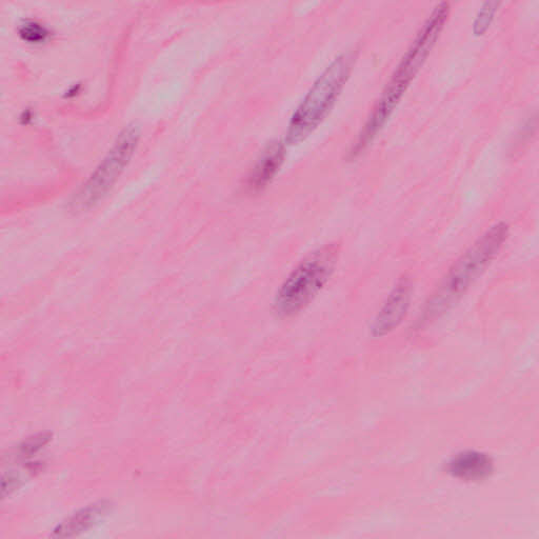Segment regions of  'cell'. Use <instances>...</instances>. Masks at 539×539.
I'll list each match as a JSON object with an SVG mask.
<instances>
[{
    "instance_id": "cell-1",
    "label": "cell",
    "mask_w": 539,
    "mask_h": 539,
    "mask_svg": "<svg viewBox=\"0 0 539 539\" xmlns=\"http://www.w3.org/2000/svg\"><path fill=\"white\" fill-rule=\"evenodd\" d=\"M450 15V5L439 4L421 29H419L413 43L393 72L390 81L381 97L374 105L367 122L359 132L355 144L349 152L354 159L372 144L375 137L383 130L395 108L401 103L411 83L419 71L422 70L437 39L441 36Z\"/></svg>"
},
{
    "instance_id": "cell-2",
    "label": "cell",
    "mask_w": 539,
    "mask_h": 539,
    "mask_svg": "<svg viewBox=\"0 0 539 539\" xmlns=\"http://www.w3.org/2000/svg\"><path fill=\"white\" fill-rule=\"evenodd\" d=\"M508 237L509 227L505 223L494 225L479 237L449 269L428 304L426 316H439L454 306L490 267Z\"/></svg>"
},
{
    "instance_id": "cell-3",
    "label": "cell",
    "mask_w": 539,
    "mask_h": 539,
    "mask_svg": "<svg viewBox=\"0 0 539 539\" xmlns=\"http://www.w3.org/2000/svg\"><path fill=\"white\" fill-rule=\"evenodd\" d=\"M353 64V53H344L319 75L291 117L286 145L304 142L325 121L348 82Z\"/></svg>"
},
{
    "instance_id": "cell-4",
    "label": "cell",
    "mask_w": 539,
    "mask_h": 539,
    "mask_svg": "<svg viewBox=\"0 0 539 539\" xmlns=\"http://www.w3.org/2000/svg\"><path fill=\"white\" fill-rule=\"evenodd\" d=\"M338 258L336 245H326L306 256L279 288L274 301L275 312L291 317L305 310L329 283Z\"/></svg>"
},
{
    "instance_id": "cell-5",
    "label": "cell",
    "mask_w": 539,
    "mask_h": 539,
    "mask_svg": "<svg viewBox=\"0 0 539 539\" xmlns=\"http://www.w3.org/2000/svg\"><path fill=\"white\" fill-rule=\"evenodd\" d=\"M138 139V131L133 127L126 128L118 135L107 156L75 196L73 205L76 209H88L107 195L130 163Z\"/></svg>"
},
{
    "instance_id": "cell-6",
    "label": "cell",
    "mask_w": 539,
    "mask_h": 539,
    "mask_svg": "<svg viewBox=\"0 0 539 539\" xmlns=\"http://www.w3.org/2000/svg\"><path fill=\"white\" fill-rule=\"evenodd\" d=\"M411 299L412 284L410 279L403 277L399 279L383 308L378 312L373 325V334L385 336L401 325L408 313Z\"/></svg>"
},
{
    "instance_id": "cell-7",
    "label": "cell",
    "mask_w": 539,
    "mask_h": 539,
    "mask_svg": "<svg viewBox=\"0 0 539 539\" xmlns=\"http://www.w3.org/2000/svg\"><path fill=\"white\" fill-rule=\"evenodd\" d=\"M285 158L286 144H271L251 169L246 182L247 191L250 193L264 191L283 167Z\"/></svg>"
},
{
    "instance_id": "cell-8",
    "label": "cell",
    "mask_w": 539,
    "mask_h": 539,
    "mask_svg": "<svg viewBox=\"0 0 539 539\" xmlns=\"http://www.w3.org/2000/svg\"><path fill=\"white\" fill-rule=\"evenodd\" d=\"M449 473L461 481L482 482L494 471L492 458L477 451H466L452 458L448 466Z\"/></svg>"
},
{
    "instance_id": "cell-9",
    "label": "cell",
    "mask_w": 539,
    "mask_h": 539,
    "mask_svg": "<svg viewBox=\"0 0 539 539\" xmlns=\"http://www.w3.org/2000/svg\"><path fill=\"white\" fill-rule=\"evenodd\" d=\"M109 506V504L102 502L79 510L68 517L61 525H58L54 529L52 536L65 538L86 532L108 514Z\"/></svg>"
},
{
    "instance_id": "cell-10",
    "label": "cell",
    "mask_w": 539,
    "mask_h": 539,
    "mask_svg": "<svg viewBox=\"0 0 539 539\" xmlns=\"http://www.w3.org/2000/svg\"><path fill=\"white\" fill-rule=\"evenodd\" d=\"M19 34H21L24 41L30 44H41L47 41L50 32L42 24L29 21L25 22L21 28H19Z\"/></svg>"
},
{
    "instance_id": "cell-11",
    "label": "cell",
    "mask_w": 539,
    "mask_h": 539,
    "mask_svg": "<svg viewBox=\"0 0 539 539\" xmlns=\"http://www.w3.org/2000/svg\"><path fill=\"white\" fill-rule=\"evenodd\" d=\"M499 3H486L481 11L476 15L474 22L475 35H484L493 22L494 15L497 11Z\"/></svg>"
},
{
    "instance_id": "cell-12",
    "label": "cell",
    "mask_w": 539,
    "mask_h": 539,
    "mask_svg": "<svg viewBox=\"0 0 539 539\" xmlns=\"http://www.w3.org/2000/svg\"><path fill=\"white\" fill-rule=\"evenodd\" d=\"M50 441L51 434L49 433L33 436L29 438L28 441L21 446V448H19V452H21L23 456H32L39 450L43 449Z\"/></svg>"
}]
</instances>
